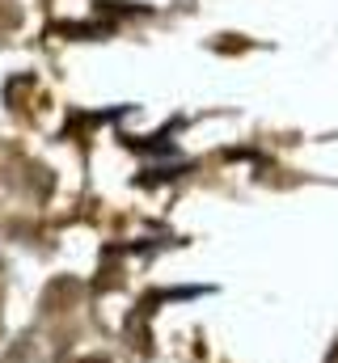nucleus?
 Masks as SVG:
<instances>
[{"label": "nucleus", "instance_id": "nucleus-1", "mask_svg": "<svg viewBox=\"0 0 338 363\" xmlns=\"http://www.w3.org/2000/svg\"><path fill=\"white\" fill-rule=\"evenodd\" d=\"M89 363H97V359H89Z\"/></svg>", "mask_w": 338, "mask_h": 363}]
</instances>
